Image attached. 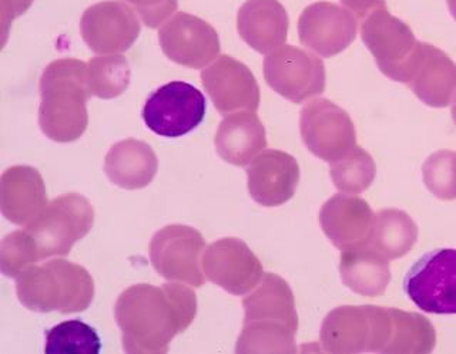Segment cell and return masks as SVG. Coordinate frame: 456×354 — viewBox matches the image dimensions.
<instances>
[{"instance_id": "33", "label": "cell", "mask_w": 456, "mask_h": 354, "mask_svg": "<svg viewBox=\"0 0 456 354\" xmlns=\"http://www.w3.org/2000/svg\"><path fill=\"white\" fill-rule=\"evenodd\" d=\"M134 7L142 23L150 28H156L177 11L178 0H125Z\"/></svg>"}, {"instance_id": "7", "label": "cell", "mask_w": 456, "mask_h": 354, "mask_svg": "<svg viewBox=\"0 0 456 354\" xmlns=\"http://www.w3.org/2000/svg\"><path fill=\"white\" fill-rule=\"evenodd\" d=\"M403 291L424 312L456 315V249L422 256L406 273Z\"/></svg>"}, {"instance_id": "28", "label": "cell", "mask_w": 456, "mask_h": 354, "mask_svg": "<svg viewBox=\"0 0 456 354\" xmlns=\"http://www.w3.org/2000/svg\"><path fill=\"white\" fill-rule=\"evenodd\" d=\"M130 64L120 54L94 57L87 63V84L90 94L111 100L120 96L130 84Z\"/></svg>"}, {"instance_id": "8", "label": "cell", "mask_w": 456, "mask_h": 354, "mask_svg": "<svg viewBox=\"0 0 456 354\" xmlns=\"http://www.w3.org/2000/svg\"><path fill=\"white\" fill-rule=\"evenodd\" d=\"M207 103L203 93L184 82H171L151 93L142 120L154 134L177 139L203 123Z\"/></svg>"}, {"instance_id": "10", "label": "cell", "mask_w": 456, "mask_h": 354, "mask_svg": "<svg viewBox=\"0 0 456 354\" xmlns=\"http://www.w3.org/2000/svg\"><path fill=\"white\" fill-rule=\"evenodd\" d=\"M299 130L310 153L325 163L346 158L356 147V132L346 110L327 99L306 104L299 116Z\"/></svg>"}, {"instance_id": "6", "label": "cell", "mask_w": 456, "mask_h": 354, "mask_svg": "<svg viewBox=\"0 0 456 354\" xmlns=\"http://www.w3.org/2000/svg\"><path fill=\"white\" fill-rule=\"evenodd\" d=\"M361 37L379 70L394 82L408 84L422 43L415 39L410 26L384 7L368 14Z\"/></svg>"}, {"instance_id": "3", "label": "cell", "mask_w": 456, "mask_h": 354, "mask_svg": "<svg viewBox=\"0 0 456 354\" xmlns=\"http://www.w3.org/2000/svg\"><path fill=\"white\" fill-rule=\"evenodd\" d=\"M87 64L76 59H59L40 78L39 125L47 139L71 142L85 134L89 125Z\"/></svg>"}, {"instance_id": "22", "label": "cell", "mask_w": 456, "mask_h": 354, "mask_svg": "<svg viewBox=\"0 0 456 354\" xmlns=\"http://www.w3.org/2000/svg\"><path fill=\"white\" fill-rule=\"evenodd\" d=\"M214 144L225 163L246 167L267 147V134L256 113L237 111L221 121Z\"/></svg>"}, {"instance_id": "26", "label": "cell", "mask_w": 456, "mask_h": 354, "mask_svg": "<svg viewBox=\"0 0 456 354\" xmlns=\"http://www.w3.org/2000/svg\"><path fill=\"white\" fill-rule=\"evenodd\" d=\"M418 241V227L401 209H382L377 213L370 245L385 258L405 256Z\"/></svg>"}, {"instance_id": "27", "label": "cell", "mask_w": 456, "mask_h": 354, "mask_svg": "<svg viewBox=\"0 0 456 354\" xmlns=\"http://www.w3.org/2000/svg\"><path fill=\"white\" fill-rule=\"evenodd\" d=\"M391 339L385 353H431L436 344V334L431 322L418 313L389 308Z\"/></svg>"}, {"instance_id": "14", "label": "cell", "mask_w": 456, "mask_h": 354, "mask_svg": "<svg viewBox=\"0 0 456 354\" xmlns=\"http://www.w3.org/2000/svg\"><path fill=\"white\" fill-rule=\"evenodd\" d=\"M82 37L97 54L127 52L139 37L142 25L132 7L107 0L86 9L80 21Z\"/></svg>"}, {"instance_id": "18", "label": "cell", "mask_w": 456, "mask_h": 354, "mask_svg": "<svg viewBox=\"0 0 456 354\" xmlns=\"http://www.w3.org/2000/svg\"><path fill=\"white\" fill-rule=\"evenodd\" d=\"M375 221L368 202L348 194L334 195L320 213L321 228L339 251L370 242Z\"/></svg>"}, {"instance_id": "36", "label": "cell", "mask_w": 456, "mask_h": 354, "mask_svg": "<svg viewBox=\"0 0 456 354\" xmlns=\"http://www.w3.org/2000/svg\"><path fill=\"white\" fill-rule=\"evenodd\" d=\"M448 7L449 11H451V14L453 16V19L456 20V0H448Z\"/></svg>"}, {"instance_id": "5", "label": "cell", "mask_w": 456, "mask_h": 354, "mask_svg": "<svg viewBox=\"0 0 456 354\" xmlns=\"http://www.w3.org/2000/svg\"><path fill=\"white\" fill-rule=\"evenodd\" d=\"M94 225V208L83 195L66 194L47 204L28 223V235L42 259L68 255Z\"/></svg>"}, {"instance_id": "20", "label": "cell", "mask_w": 456, "mask_h": 354, "mask_svg": "<svg viewBox=\"0 0 456 354\" xmlns=\"http://www.w3.org/2000/svg\"><path fill=\"white\" fill-rule=\"evenodd\" d=\"M406 85L422 103L444 109L456 96V64L438 47L420 43L419 54Z\"/></svg>"}, {"instance_id": "21", "label": "cell", "mask_w": 456, "mask_h": 354, "mask_svg": "<svg viewBox=\"0 0 456 354\" xmlns=\"http://www.w3.org/2000/svg\"><path fill=\"white\" fill-rule=\"evenodd\" d=\"M289 28V13L278 0H247L237 14L239 35L261 54L284 46Z\"/></svg>"}, {"instance_id": "1", "label": "cell", "mask_w": 456, "mask_h": 354, "mask_svg": "<svg viewBox=\"0 0 456 354\" xmlns=\"http://www.w3.org/2000/svg\"><path fill=\"white\" fill-rule=\"evenodd\" d=\"M114 313L127 353H167L171 341L196 319L197 296L175 282L134 285L118 296Z\"/></svg>"}, {"instance_id": "19", "label": "cell", "mask_w": 456, "mask_h": 354, "mask_svg": "<svg viewBox=\"0 0 456 354\" xmlns=\"http://www.w3.org/2000/svg\"><path fill=\"white\" fill-rule=\"evenodd\" d=\"M46 205V185L39 171L28 165L4 171L0 180V209L7 221L28 227Z\"/></svg>"}, {"instance_id": "15", "label": "cell", "mask_w": 456, "mask_h": 354, "mask_svg": "<svg viewBox=\"0 0 456 354\" xmlns=\"http://www.w3.org/2000/svg\"><path fill=\"white\" fill-rule=\"evenodd\" d=\"M356 32L355 14L330 2L310 4L299 16V42L325 59L337 56L353 44Z\"/></svg>"}, {"instance_id": "12", "label": "cell", "mask_w": 456, "mask_h": 354, "mask_svg": "<svg viewBox=\"0 0 456 354\" xmlns=\"http://www.w3.org/2000/svg\"><path fill=\"white\" fill-rule=\"evenodd\" d=\"M203 272L207 279L235 296L256 289L264 277L260 259L237 237L218 239L204 251Z\"/></svg>"}, {"instance_id": "13", "label": "cell", "mask_w": 456, "mask_h": 354, "mask_svg": "<svg viewBox=\"0 0 456 354\" xmlns=\"http://www.w3.org/2000/svg\"><path fill=\"white\" fill-rule=\"evenodd\" d=\"M163 53L184 68H206L220 53V37L216 28L194 14L177 13L159 32Z\"/></svg>"}, {"instance_id": "4", "label": "cell", "mask_w": 456, "mask_h": 354, "mask_svg": "<svg viewBox=\"0 0 456 354\" xmlns=\"http://www.w3.org/2000/svg\"><path fill=\"white\" fill-rule=\"evenodd\" d=\"M21 305L32 312H83L94 298V280L77 263L53 259L33 265L16 278Z\"/></svg>"}, {"instance_id": "23", "label": "cell", "mask_w": 456, "mask_h": 354, "mask_svg": "<svg viewBox=\"0 0 456 354\" xmlns=\"http://www.w3.org/2000/svg\"><path fill=\"white\" fill-rule=\"evenodd\" d=\"M372 339L370 306H339L328 313L321 327V344L328 353L370 351Z\"/></svg>"}, {"instance_id": "25", "label": "cell", "mask_w": 456, "mask_h": 354, "mask_svg": "<svg viewBox=\"0 0 456 354\" xmlns=\"http://www.w3.org/2000/svg\"><path fill=\"white\" fill-rule=\"evenodd\" d=\"M159 161L153 149L144 141L127 139L114 144L104 158V173L123 189H142L151 184Z\"/></svg>"}, {"instance_id": "24", "label": "cell", "mask_w": 456, "mask_h": 354, "mask_svg": "<svg viewBox=\"0 0 456 354\" xmlns=\"http://www.w3.org/2000/svg\"><path fill=\"white\" fill-rule=\"evenodd\" d=\"M388 261L370 242L344 249L339 261L342 282L361 296H381L391 282Z\"/></svg>"}, {"instance_id": "29", "label": "cell", "mask_w": 456, "mask_h": 354, "mask_svg": "<svg viewBox=\"0 0 456 354\" xmlns=\"http://www.w3.org/2000/svg\"><path fill=\"white\" fill-rule=\"evenodd\" d=\"M375 175L374 158L358 146L346 158L331 164L332 182L342 194H362L372 185Z\"/></svg>"}, {"instance_id": "34", "label": "cell", "mask_w": 456, "mask_h": 354, "mask_svg": "<svg viewBox=\"0 0 456 354\" xmlns=\"http://www.w3.org/2000/svg\"><path fill=\"white\" fill-rule=\"evenodd\" d=\"M35 0H0V13H2V25H4V37L6 39L7 30L14 19L25 13L32 6Z\"/></svg>"}, {"instance_id": "35", "label": "cell", "mask_w": 456, "mask_h": 354, "mask_svg": "<svg viewBox=\"0 0 456 354\" xmlns=\"http://www.w3.org/2000/svg\"><path fill=\"white\" fill-rule=\"evenodd\" d=\"M341 4L355 14L356 19H365L372 12L387 7L385 0H341Z\"/></svg>"}, {"instance_id": "9", "label": "cell", "mask_w": 456, "mask_h": 354, "mask_svg": "<svg viewBox=\"0 0 456 354\" xmlns=\"http://www.w3.org/2000/svg\"><path fill=\"white\" fill-rule=\"evenodd\" d=\"M206 242L199 230L187 225H167L157 230L150 242L154 270L171 282L200 287L206 284L201 255Z\"/></svg>"}, {"instance_id": "32", "label": "cell", "mask_w": 456, "mask_h": 354, "mask_svg": "<svg viewBox=\"0 0 456 354\" xmlns=\"http://www.w3.org/2000/svg\"><path fill=\"white\" fill-rule=\"evenodd\" d=\"M425 187L439 199H456V153L442 149L432 154L422 167Z\"/></svg>"}, {"instance_id": "17", "label": "cell", "mask_w": 456, "mask_h": 354, "mask_svg": "<svg viewBox=\"0 0 456 354\" xmlns=\"http://www.w3.org/2000/svg\"><path fill=\"white\" fill-rule=\"evenodd\" d=\"M251 198L263 206H280L296 194L299 165L294 157L278 149H267L247 168Z\"/></svg>"}, {"instance_id": "11", "label": "cell", "mask_w": 456, "mask_h": 354, "mask_svg": "<svg viewBox=\"0 0 456 354\" xmlns=\"http://www.w3.org/2000/svg\"><path fill=\"white\" fill-rule=\"evenodd\" d=\"M264 77L271 89L296 104L325 90V66L320 57L289 44L265 57Z\"/></svg>"}, {"instance_id": "31", "label": "cell", "mask_w": 456, "mask_h": 354, "mask_svg": "<svg viewBox=\"0 0 456 354\" xmlns=\"http://www.w3.org/2000/svg\"><path fill=\"white\" fill-rule=\"evenodd\" d=\"M39 261V253L28 230H16L4 237L0 245V270L4 277L18 278Z\"/></svg>"}, {"instance_id": "30", "label": "cell", "mask_w": 456, "mask_h": 354, "mask_svg": "<svg viewBox=\"0 0 456 354\" xmlns=\"http://www.w3.org/2000/svg\"><path fill=\"white\" fill-rule=\"evenodd\" d=\"M100 350L99 334L82 320H69L47 330L46 353L97 354Z\"/></svg>"}, {"instance_id": "16", "label": "cell", "mask_w": 456, "mask_h": 354, "mask_svg": "<svg viewBox=\"0 0 456 354\" xmlns=\"http://www.w3.org/2000/svg\"><path fill=\"white\" fill-rule=\"evenodd\" d=\"M201 82L211 101L223 116L249 111L256 113L260 107V87L246 64L234 57H217L210 68L201 71Z\"/></svg>"}, {"instance_id": "2", "label": "cell", "mask_w": 456, "mask_h": 354, "mask_svg": "<svg viewBox=\"0 0 456 354\" xmlns=\"http://www.w3.org/2000/svg\"><path fill=\"white\" fill-rule=\"evenodd\" d=\"M242 308L246 315L237 353H296V299L282 278L264 273L256 291L242 301Z\"/></svg>"}, {"instance_id": "37", "label": "cell", "mask_w": 456, "mask_h": 354, "mask_svg": "<svg viewBox=\"0 0 456 354\" xmlns=\"http://www.w3.org/2000/svg\"><path fill=\"white\" fill-rule=\"evenodd\" d=\"M452 118H453V121H455V125H456V96H455V99H453V104H452Z\"/></svg>"}]
</instances>
